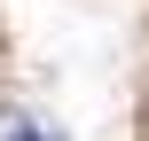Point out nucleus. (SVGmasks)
Returning <instances> with one entry per match:
<instances>
[{
  "instance_id": "obj_1",
  "label": "nucleus",
  "mask_w": 149,
  "mask_h": 141,
  "mask_svg": "<svg viewBox=\"0 0 149 141\" xmlns=\"http://www.w3.org/2000/svg\"><path fill=\"white\" fill-rule=\"evenodd\" d=\"M8 141H55V133H47V126H16Z\"/></svg>"
}]
</instances>
